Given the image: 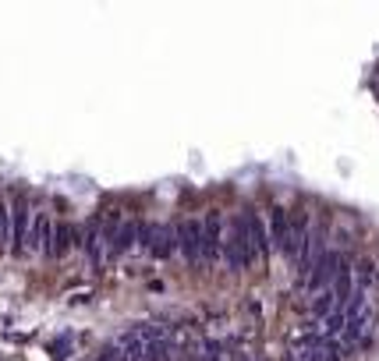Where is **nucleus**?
I'll return each instance as SVG.
<instances>
[{
	"mask_svg": "<svg viewBox=\"0 0 379 361\" xmlns=\"http://www.w3.org/2000/svg\"><path fill=\"white\" fill-rule=\"evenodd\" d=\"M220 255L227 259V266H231L234 273H238V269H248V266L255 262L252 245H248V234H245V220H241V213L227 220V234H223Z\"/></svg>",
	"mask_w": 379,
	"mask_h": 361,
	"instance_id": "nucleus-1",
	"label": "nucleus"
},
{
	"mask_svg": "<svg viewBox=\"0 0 379 361\" xmlns=\"http://www.w3.org/2000/svg\"><path fill=\"white\" fill-rule=\"evenodd\" d=\"M291 347H294L291 361H340L344 358L340 340H326L323 333H301V337H294Z\"/></svg>",
	"mask_w": 379,
	"mask_h": 361,
	"instance_id": "nucleus-2",
	"label": "nucleus"
},
{
	"mask_svg": "<svg viewBox=\"0 0 379 361\" xmlns=\"http://www.w3.org/2000/svg\"><path fill=\"white\" fill-rule=\"evenodd\" d=\"M174 230H177V252L184 255V262L199 266L202 262V223L199 220H181Z\"/></svg>",
	"mask_w": 379,
	"mask_h": 361,
	"instance_id": "nucleus-3",
	"label": "nucleus"
},
{
	"mask_svg": "<svg viewBox=\"0 0 379 361\" xmlns=\"http://www.w3.org/2000/svg\"><path fill=\"white\" fill-rule=\"evenodd\" d=\"M340 252H323V259L312 266V273L301 280V287L305 291H312V294H319V291H330L333 287V276H337V266H340Z\"/></svg>",
	"mask_w": 379,
	"mask_h": 361,
	"instance_id": "nucleus-4",
	"label": "nucleus"
},
{
	"mask_svg": "<svg viewBox=\"0 0 379 361\" xmlns=\"http://www.w3.org/2000/svg\"><path fill=\"white\" fill-rule=\"evenodd\" d=\"M28 230H32V209L25 198H18L11 209V230H7V245L14 252H28Z\"/></svg>",
	"mask_w": 379,
	"mask_h": 361,
	"instance_id": "nucleus-5",
	"label": "nucleus"
},
{
	"mask_svg": "<svg viewBox=\"0 0 379 361\" xmlns=\"http://www.w3.org/2000/svg\"><path fill=\"white\" fill-rule=\"evenodd\" d=\"M177 248V230L170 223H149V245H145V255H153V259H170Z\"/></svg>",
	"mask_w": 379,
	"mask_h": 361,
	"instance_id": "nucleus-6",
	"label": "nucleus"
},
{
	"mask_svg": "<svg viewBox=\"0 0 379 361\" xmlns=\"http://www.w3.org/2000/svg\"><path fill=\"white\" fill-rule=\"evenodd\" d=\"M241 220H245V234H248L252 255H255V259L270 255L273 248H270V237H266V220H262L259 213H252V209H245V213H241Z\"/></svg>",
	"mask_w": 379,
	"mask_h": 361,
	"instance_id": "nucleus-7",
	"label": "nucleus"
},
{
	"mask_svg": "<svg viewBox=\"0 0 379 361\" xmlns=\"http://www.w3.org/2000/svg\"><path fill=\"white\" fill-rule=\"evenodd\" d=\"M202 223V259L206 262H216L220 259V245H223V234H220V216L216 213H209V216H202L199 220Z\"/></svg>",
	"mask_w": 379,
	"mask_h": 361,
	"instance_id": "nucleus-8",
	"label": "nucleus"
},
{
	"mask_svg": "<svg viewBox=\"0 0 379 361\" xmlns=\"http://www.w3.org/2000/svg\"><path fill=\"white\" fill-rule=\"evenodd\" d=\"M135 237H138V220H121L117 234L110 241V255H128L135 248Z\"/></svg>",
	"mask_w": 379,
	"mask_h": 361,
	"instance_id": "nucleus-9",
	"label": "nucleus"
},
{
	"mask_svg": "<svg viewBox=\"0 0 379 361\" xmlns=\"http://www.w3.org/2000/svg\"><path fill=\"white\" fill-rule=\"evenodd\" d=\"M270 227H273V241H270V248L284 255V248H287V234H291V216H287L280 206H273V209H270Z\"/></svg>",
	"mask_w": 379,
	"mask_h": 361,
	"instance_id": "nucleus-10",
	"label": "nucleus"
},
{
	"mask_svg": "<svg viewBox=\"0 0 379 361\" xmlns=\"http://www.w3.org/2000/svg\"><path fill=\"white\" fill-rule=\"evenodd\" d=\"M113 344L121 347L124 361H145V344H142V340L135 337V330H131V326H128V330H124V333H121L117 340H113Z\"/></svg>",
	"mask_w": 379,
	"mask_h": 361,
	"instance_id": "nucleus-11",
	"label": "nucleus"
},
{
	"mask_svg": "<svg viewBox=\"0 0 379 361\" xmlns=\"http://www.w3.org/2000/svg\"><path fill=\"white\" fill-rule=\"evenodd\" d=\"M85 252H89V262L99 269L103 266V259H106V252H103V237H99V230L92 227L89 230V237H85Z\"/></svg>",
	"mask_w": 379,
	"mask_h": 361,
	"instance_id": "nucleus-12",
	"label": "nucleus"
},
{
	"mask_svg": "<svg viewBox=\"0 0 379 361\" xmlns=\"http://www.w3.org/2000/svg\"><path fill=\"white\" fill-rule=\"evenodd\" d=\"M330 312H337V298H333V291H319L312 298V315L316 319H326Z\"/></svg>",
	"mask_w": 379,
	"mask_h": 361,
	"instance_id": "nucleus-13",
	"label": "nucleus"
},
{
	"mask_svg": "<svg viewBox=\"0 0 379 361\" xmlns=\"http://www.w3.org/2000/svg\"><path fill=\"white\" fill-rule=\"evenodd\" d=\"M67 245H71V230H67V227L53 230V248H50V259H60V255L67 252Z\"/></svg>",
	"mask_w": 379,
	"mask_h": 361,
	"instance_id": "nucleus-14",
	"label": "nucleus"
},
{
	"mask_svg": "<svg viewBox=\"0 0 379 361\" xmlns=\"http://www.w3.org/2000/svg\"><path fill=\"white\" fill-rule=\"evenodd\" d=\"M71 347H74V337H71V333H60V337L50 344V351H53V358H57V361H60V358L71 351Z\"/></svg>",
	"mask_w": 379,
	"mask_h": 361,
	"instance_id": "nucleus-15",
	"label": "nucleus"
},
{
	"mask_svg": "<svg viewBox=\"0 0 379 361\" xmlns=\"http://www.w3.org/2000/svg\"><path fill=\"white\" fill-rule=\"evenodd\" d=\"M96 361H124V354H121V347L113 344V340H106L103 347H99V354H96Z\"/></svg>",
	"mask_w": 379,
	"mask_h": 361,
	"instance_id": "nucleus-16",
	"label": "nucleus"
},
{
	"mask_svg": "<svg viewBox=\"0 0 379 361\" xmlns=\"http://www.w3.org/2000/svg\"><path fill=\"white\" fill-rule=\"evenodd\" d=\"M7 230H11V206L0 202V248L7 245Z\"/></svg>",
	"mask_w": 379,
	"mask_h": 361,
	"instance_id": "nucleus-17",
	"label": "nucleus"
},
{
	"mask_svg": "<svg viewBox=\"0 0 379 361\" xmlns=\"http://www.w3.org/2000/svg\"><path fill=\"white\" fill-rule=\"evenodd\" d=\"M231 361H252V358H248V354H234Z\"/></svg>",
	"mask_w": 379,
	"mask_h": 361,
	"instance_id": "nucleus-18",
	"label": "nucleus"
}]
</instances>
